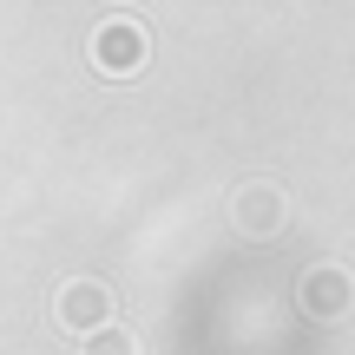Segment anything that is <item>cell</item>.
<instances>
[{"label": "cell", "mask_w": 355, "mask_h": 355, "mask_svg": "<svg viewBox=\"0 0 355 355\" xmlns=\"http://www.w3.org/2000/svg\"><path fill=\"white\" fill-rule=\"evenodd\" d=\"M105 309H112V296H105L99 283H73V290L60 296V322L66 329H86V336H92V322H105Z\"/></svg>", "instance_id": "cell-1"}, {"label": "cell", "mask_w": 355, "mask_h": 355, "mask_svg": "<svg viewBox=\"0 0 355 355\" xmlns=\"http://www.w3.org/2000/svg\"><path fill=\"white\" fill-rule=\"evenodd\" d=\"M303 309H309V316H343V309H349V277H343V270L303 277Z\"/></svg>", "instance_id": "cell-2"}, {"label": "cell", "mask_w": 355, "mask_h": 355, "mask_svg": "<svg viewBox=\"0 0 355 355\" xmlns=\"http://www.w3.org/2000/svg\"><path fill=\"white\" fill-rule=\"evenodd\" d=\"M86 355H132V336H119V329L99 336V329H92V336H86Z\"/></svg>", "instance_id": "cell-3"}]
</instances>
